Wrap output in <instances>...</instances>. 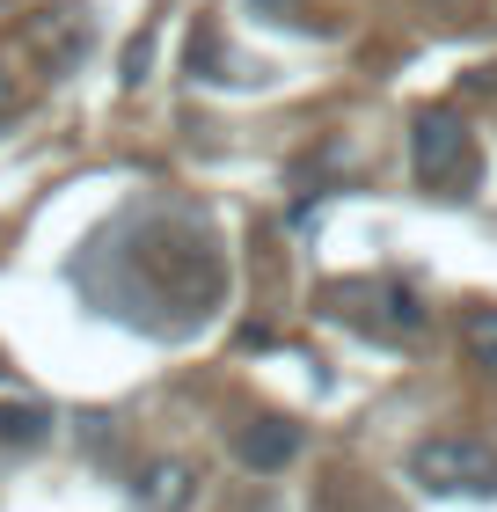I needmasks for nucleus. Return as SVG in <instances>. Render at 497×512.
<instances>
[{"label":"nucleus","instance_id":"obj_1","mask_svg":"<svg viewBox=\"0 0 497 512\" xmlns=\"http://www.w3.org/2000/svg\"><path fill=\"white\" fill-rule=\"evenodd\" d=\"M410 161H417V183H424V191L461 198L468 183H476V132H468L454 110H424L417 132H410Z\"/></svg>","mask_w":497,"mask_h":512},{"label":"nucleus","instance_id":"obj_2","mask_svg":"<svg viewBox=\"0 0 497 512\" xmlns=\"http://www.w3.org/2000/svg\"><path fill=\"white\" fill-rule=\"evenodd\" d=\"M410 476L424 491L483 498V491H497V447H483V439H424L410 454Z\"/></svg>","mask_w":497,"mask_h":512},{"label":"nucleus","instance_id":"obj_3","mask_svg":"<svg viewBox=\"0 0 497 512\" xmlns=\"http://www.w3.org/2000/svg\"><path fill=\"white\" fill-rule=\"evenodd\" d=\"M234 454H242V469L271 476V469H286V461L300 454V425H286V417H264V425H249L242 439H234Z\"/></svg>","mask_w":497,"mask_h":512},{"label":"nucleus","instance_id":"obj_4","mask_svg":"<svg viewBox=\"0 0 497 512\" xmlns=\"http://www.w3.org/2000/svg\"><path fill=\"white\" fill-rule=\"evenodd\" d=\"M183 498H191V469L183 461H154L147 483H139V512H183Z\"/></svg>","mask_w":497,"mask_h":512},{"label":"nucleus","instance_id":"obj_5","mask_svg":"<svg viewBox=\"0 0 497 512\" xmlns=\"http://www.w3.org/2000/svg\"><path fill=\"white\" fill-rule=\"evenodd\" d=\"M37 37L52 44V66H74V59L88 52V22H81L74 8H52V15L37 22Z\"/></svg>","mask_w":497,"mask_h":512},{"label":"nucleus","instance_id":"obj_6","mask_svg":"<svg viewBox=\"0 0 497 512\" xmlns=\"http://www.w3.org/2000/svg\"><path fill=\"white\" fill-rule=\"evenodd\" d=\"M461 337H468V359H476L483 374H497V308H476L461 322Z\"/></svg>","mask_w":497,"mask_h":512},{"label":"nucleus","instance_id":"obj_7","mask_svg":"<svg viewBox=\"0 0 497 512\" xmlns=\"http://www.w3.org/2000/svg\"><path fill=\"white\" fill-rule=\"evenodd\" d=\"M0 439H44V410H37V403L0 410Z\"/></svg>","mask_w":497,"mask_h":512},{"label":"nucleus","instance_id":"obj_8","mask_svg":"<svg viewBox=\"0 0 497 512\" xmlns=\"http://www.w3.org/2000/svg\"><path fill=\"white\" fill-rule=\"evenodd\" d=\"M8 110H15V74L0 66V118H8Z\"/></svg>","mask_w":497,"mask_h":512},{"label":"nucleus","instance_id":"obj_9","mask_svg":"<svg viewBox=\"0 0 497 512\" xmlns=\"http://www.w3.org/2000/svg\"><path fill=\"white\" fill-rule=\"evenodd\" d=\"M256 8H264V15H293L300 0H256Z\"/></svg>","mask_w":497,"mask_h":512}]
</instances>
